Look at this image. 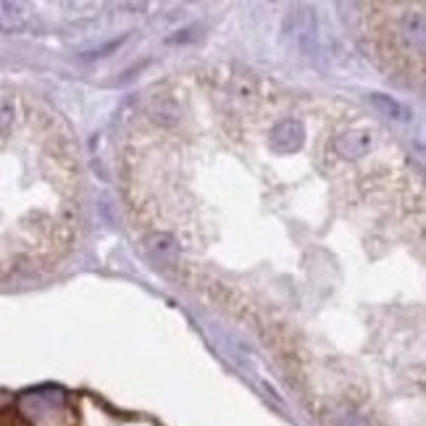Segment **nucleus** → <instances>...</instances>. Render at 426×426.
Here are the masks:
<instances>
[{"label":"nucleus","instance_id":"f257e3e1","mask_svg":"<svg viewBox=\"0 0 426 426\" xmlns=\"http://www.w3.org/2000/svg\"><path fill=\"white\" fill-rule=\"evenodd\" d=\"M303 140H306V129L295 119L279 121L271 129V148L276 153H295L303 148Z\"/></svg>","mask_w":426,"mask_h":426},{"label":"nucleus","instance_id":"f03ea898","mask_svg":"<svg viewBox=\"0 0 426 426\" xmlns=\"http://www.w3.org/2000/svg\"><path fill=\"white\" fill-rule=\"evenodd\" d=\"M334 150H337L342 158H348V161L363 158V155L371 150V132L353 129L348 132V134H342V137L334 142Z\"/></svg>","mask_w":426,"mask_h":426},{"label":"nucleus","instance_id":"7ed1b4c3","mask_svg":"<svg viewBox=\"0 0 426 426\" xmlns=\"http://www.w3.org/2000/svg\"><path fill=\"white\" fill-rule=\"evenodd\" d=\"M371 103H374V108L379 111L382 116H387V119H395V121L411 119V111L405 108L400 100L390 98V95H384V92H371Z\"/></svg>","mask_w":426,"mask_h":426},{"label":"nucleus","instance_id":"20e7f679","mask_svg":"<svg viewBox=\"0 0 426 426\" xmlns=\"http://www.w3.org/2000/svg\"><path fill=\"white\" fill-rule=\"evenodd\" d=\"M403 34H405V40L421 50L424 48V13L421 11H411V13H405V19H403Z\"/></svg>","mask_w":426,"mask_h":426},{"label":"nucleus","instance_id":"39448f33","mask_svg":"<svg viewBox=\"0 0 426 426\" xmlns=\"http://www.w3.org/2000/svg\"><path fill=\"white\" fill-rule=\"evenodd\" d=\"M155 250H158V253H166V255H171V253L176 250V248H174V240H171V237H158V240H155Z\"/></svg>","mask_w":426,"mask_h":426},{"label":"nucleus","instance_id":"423d86ee","mask_svg":"<svg viewBox=\"0 0 426 426\" xmlns=\"http://www.w3.org/2000/svg\"><path fill=\"white\" fill-rule=\"evenodd\" d=\"M339 426H369V424H366V418H361V416L345 413L342 416V421H339Z\"/></svg>","mask_w":426,"mask_h":426}]
</instances>
